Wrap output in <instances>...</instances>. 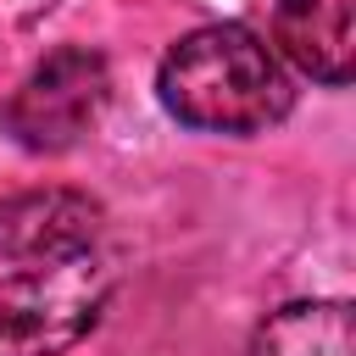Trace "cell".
<instances>
[{
  "mask_svg": "<svg viewBox=\"0 0 356 356\" xmlns=\"http://www.w3.org/2000/svg\"><path fill=\"white\" fill-rule=\"evenodd\" d=\"M156 95L195 134H261L295 100L273 44L245 22H206L184 33L156 67Z\"/></svg>",
  "mask_w": 356,
  "mask_h": 356,
  "instance_id": "cell-1",
  "label": "cell"
},
{
  "mask_svg": "<svg viewBox=\"0 0 356 356\" xmlns=\"http://www.w3.org/2000/svg\"><path fill=\"white\" fill-rule=\"evenodd\" d=\"M111 267L95 250L28 261L0 278V356H61L106 312Z\"/></svg>",
  "mask_w": 356,
  "mask_h": 356,
  "instance_id": "cell-2",
  "label": "cell"
},
{
  "mask_svg": "<svg viewBox=\"0 0 356 356\" xmlns=\"http://www.w3.org/2000/svg\"><path fill=\"white\" fill-rule=\"evenodd\" d=\"M106 100H111L106 56L89 44H61L11 89V100L0 106V128L33 156H61L100 122Z\"/></svg>",
  "mask_w": 356,
  "mask_h": 356,
  "instance_id": "cell-3",
  "label": "cell"
},
{
  "mask_svg": "<svg viewBox=\"0 0 356 356\" xmlns=\"http://www.w3.org/2000/svg\"><path fill=\"white\" fill-rule=\"evenodd\" d=\"M100 206L78 189H28L0 200V261H56L72 250H95Z\"/></svg>",
  "mask_w": 356,
  "mask_h": 356,
  "instance_id": "cell-4",
  "label": "cell"
},
{
  "mask_svg": "<svg viewBox=\"0 0 356 356\" xmlns=\"http://www.w3.org/2000/svg\"><path fill=\"white\" fill-rule=\"evenodd\" d=\"M273 44L295 72L345 89L356 72V0H278Z\"/></svg>",
  "mask_w": 356,
  "mask_h": 356,
  "instance_id": "cell-5",
  "label": "cell"
},
{
  "mask_svg": "<svg viewBox=\"0 0 356 356\" xmlns=\"http://www.w3.org/2000/svg\"><path fill=\"white\" fill-rule=\"evenodd\" d=\"M350 300H289L250 334V356H350Z\"/></svg>",
  "mask_w": 356,
  "mask_h": 356,
  "instance_id": "cell-6",
  "label": "cell"
}]
</instances>
